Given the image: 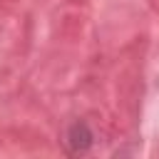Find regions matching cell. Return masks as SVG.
I'll use <instances>...</instances> for the list:
<instances>
[{
    "instance_id": "obj_1",
    "label": "cell",
    "mask_w": 159,
    "mask_h": 159,
    "mask_svg": "<svg viewBox=\"0 0 159 159\" xmlns=\"http://www.w3.org/2000/svg\"><path fill=\"white\" fill-rule=\"evenodd\" d=\"M92 142H94V134H92V129L87 127V122H75V124H70V129H67V134H65V144H67V149H70L72 154H84V152H89Z\"/></svg>"
}]
</instances>
